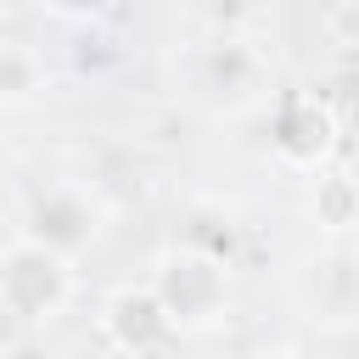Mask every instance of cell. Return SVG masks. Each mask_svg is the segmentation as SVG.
Returning <instances> with one entry per match:
<instances>
[{
	"label": "cell",
	"instance_id": "cell-1",
	"mask_svg": "<svg viewBox=\"0 0 359 359\" xmlns=\"http://www.w3.org/2000/svg\"><path fill=\"white\" fill-rule=\"evenodd\" d=\"M79 292V269H73V252L28 236V230H11L6 252H0V309L17 331H39L50 320L67 314Z\"/></svg>",
	"mask_w": 359,
	"mask_h": 359
},
{
	"label": "cell",
	"instance_id": "cell-2",
	"mask_svg": "<svg viewBox=\"0 0 359 359\" xmlns=\"http://www.w3.org/2000/svg\"><path fill=\"white\" fill-rule=\"evenodd\" d=\"M146 286L157 292V303H163V314L174 320V331H202V325H213V320L224 314V303H230V275H224V264L208 258V252H196V247L163 252Z\"/></svg>",
	"mask_w": 359,
	"mask_h": 359
},
{
	"label": "cell",
	"instance_id": "cell-3",
	"mask_svg": "<svg viewBox=\"0 0 359 359\" xmlns=\"http://www.w3.org/2000/svg\"><path fill=\"white\" fill-rule=\"evenodd\" d=\"M269 146L286 168L297 174H320V163L337 151V118L320 95H286L275 107V123H269Z\"/></svg>",
	"mask_w": 359,
	"mask_h": 359
},
{
	"label": "cell",
	"instance_id": "cell-4",
	"mask_svg": "<svg viewBox=\"0 0 359 359\" xmlns=\"http://www.w3.org/2000/svg\"><path fill=\"white\" fill-rule=\"evenodd\" d=\"M101 337L123 353V359H146V353H157L168 337H180L174 331V320L163 314V303H157V292L151 286H118L107 303H101Z\"/></svg>",
	"mask_w": 359,
	"mask_h": 359
},
{
	"label": "cell",
	"instance_id": "cell-5",
	"mask_svg": "<svg viewBox=\"0 0 359 359\" xmlns=\"http://www.w3.org/2000/svg\"><path fill=\"white\" fill-rule=\"evenodd\" d=\"M309 219H314V230H325V236L359 230V180L342 174V168L314 174V180H309Z\"/></svg>",
	"mask_w": 359,
	"mask_h": 359
},
{
	"label": "cell",
	"instance_id": "cell-6",
	"mask_svg": "<svg viewBox=\"0 0 359 359\" xmlns=\"http://www.w3.org/2000/svg\"><path fill=\"white\" fill-rule=\"evenodd\" d=\"M45 90V56L22 39H0V107L22 112L28 101H39Z\"/></svg>",
	"mask_w": 359,
	"mask_h": 359
},
{
	"label": "cell",
	"instance_id": "cell-7",
	"mask_svg": "<svg viewBox=\"0 0 359 359\" xmlns=\"http://www.w3.org/2000/svg\"><path fill=\"white\" fill-rule=\"evenodd\" d=\"M247 359H309L303 348H292V342H258Z\"/></svg>",
	"mask_w": 359,
	"mask_h": 359
},
{
	"label": "cell",
	"instance_id": "cell-8",
	"mask_svg": "<svg viewBox=\"0 0 359 359\" xmlns=\"http://www.w3.org/2000/svg\"><path fill=\"white\" fill-rule=\"evenodd\" d=\"M353 292H359V252H353Z\"/></svg>",
	"mask_w": 359,
	"mask_h": 359
}]
</instances>
